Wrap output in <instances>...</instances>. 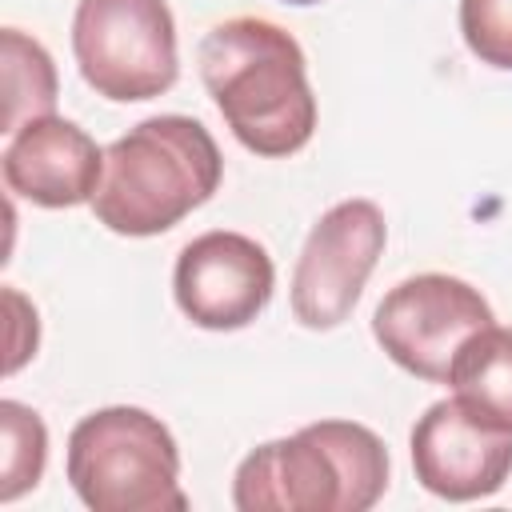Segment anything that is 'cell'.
Here are the masks:
<instances>
[{
    "label": "cell",
    "instance_id": "cell-5",
    "mask_svg": "<svg viewBox=\"0 0 512 512\" xmlns=\"http://www.w3.org/2000/svg\"><path fill=\"white\" fill-rule=\"evenodd\" d=\"M72 56L84 84L116 104H136L176 84V24L168 0H80Z\"/></svg>",
    "mask_w": 512,
    "mask_h": 512
},
{
    "label": "cell",
    "instance_id": "cell-10",
    "mask_svg": "<svg viewBox=\"0 0 512 512\" xmlns=\"http://www.w3.org/2000/svg\"><path fill=\"white\" fill-rule=\"evenodd\" d=\"M0 168L8 192L40 208H76L92 204L104 180V152L80 124L36 116L8 136Z\"/></svg>",
    "mask_w": 512,
    "mask_h": 512
},
{
    "label": "cell",
    "instance_id": "cell-15",
    "mask_svg": "<svg viewBox=\"0 0 512 512\" xmlns=\"http://www.w3.org/2000/svg\"><path fill=\"white\" fill-rule=\"evenodd\" d=\"M284 4H300L304 8V4H320V0H284Z\"/></svg>",
    "mask_w": 512,
    "mask_h": 512
},
{
    "label": "cell",
    "instance_id": "cell-6",
    "mask_svg": "<svg viewBox=\"0 0 512 512\" xmlns=\"http://www.w3.org/2000/svg\"><path fill=\"white\" fill-rule=\"evenodd\" d=\"M488 324V300L468 280L444 272L400 280L372 312V336L388 360L428 384H448L452 356L472 332Z\"/></svg>",
    "mask_w": 512,
    "mask_h": 512
},
{
    "label": "cell",
    "instance_id": "cell-2",
    "mask_svg": "<svg viewBox=\"0 0 512 512\" xmlns=\"http://www.w3.org/2000/svg\"><path fill=\"white\" fill-rule=\"evenodd\" d=\"M388 488L384 440L352 420H316L252 448L232 480L240 512H368Z\"/></svg>",
    "mask_w": 512,
    "mask_h": 512
},
{
    "label": "cell",
    "instance_id": "cell-3",
    "mask_svg": "<svg viewBox=\"0 0 512 512\" xmlns=\"http://www.w3.org/2000/svg\"><path fill=\"white\" fill-rule=\"evenodd\" d=\"M220 148L192 116H152L104 148L96 220L116 236H156L220 188Z\"/></svg>",
    "mask_w": 512,
    "mask_h": 512
},
{
    "label": "cell",
    "instance_id": "cell-13",
    "mask_svg": "<svg viewBox=\"0 0 512 512\" xmlns=\"http://www.w3.org/2000/svg\"><path fill=\"white\" fill-rule=\"evenodd\" d=\"M0 500L12 504L28 488H36L44 460H48V428L44 420L20 404V400H0Z\"/></svg>",
    "mask_w": 512,
    "mask_h": 512
},
{
    "label": "cell",
    "instance_id": "cell-4",
    "mask_svg": "<svg viewBox=\"0 0 512 512\" xmlns=\"http://www.w3.org/2000/svg\"><path fill=\"white\" fill-rule=\"evenodd\" d=\"M68 480L92 512H184L180 448L144 408L88 412L68 436Z\"/></svg>",
    "mask_w": 512,
    "mask_h": 512
},
{
    "label": "cell",
    "instance_id": "cell-7",
    "mask_svg": "<svg viewBox=\"0 0 512 512\" xmlns=\"http://www.w3.org/2000/svg\"><path fill=\"white\" fill-rule=\"evenodd\" d=\"M384 240L388 224L372 200L332 204L300 248L292 272V316L312 332L344 324L384 252Z\"/></svg>",
    "mask_w": 512,
    "mask_h": 512
},
{
    "label": "cell",
    "instance_id": "cell-8",
    "mask_svg": "<svg viewBox=\"0 0 512 512\" xmlns=\"http://www.w3.org/2000/svg\"><path fill=\"white\" fill-rule=\"evenodd\" d=\"M272 288V260L244 232H204L188 240L172 272V296L180 312L208 332L252 324L272 300Z\"/></svg>",
    "mask_w": 512,
    "mask_h": 512
},
{
    "label": "cell",
    "instance_id": "cell-14",
    "mask_svg": "<svg viewBox=\"0 0 512 512\" xmlns=\"http://www.w3.org/2000/svg\"><path fill=\"white\" fill-rule=\"evenodd\" d=\"M460 36L480 64L512 72V0H460Z\"/></svg>",
    "mask_w": 512,
    "mask_h": 512
},
{
    "label": "cell",
    "instance_id": "cell-1",
    "mask_svg": "<svg viewBox=\"0 0 512 512\" xmlns=\"http://www.w3.org/2000/svg\"><path fill=\"white\" fill-rule=\"evenodd\" d=\"M200 80L232 136L256 156H292L316 132L304 52L272 20L232 16L200 40Z\"/></svg>",
    "mask_w": 512,
    "mask_h": 512
},
{
    "label": "cell",
    "instance_id": "cell-11",
    "mask_svg": "<svg viewBox=\"0 0 512 512\" xmlns=\"http://www.w3.org/2000/svg\"><path fill=\"white\" fill-rule=\"evenodd\" d=\"M452 396L480 420L512 432V328L472 332L448 368Z\"/></svg>",
    "mask_w": 512,
    "mask_h": 512
},
{
    "label": "cell",
    "instance_id": "cell-12",
    "mask_svg": "<svg viewBox=\"0 0 512 512\" xmlns=\"http://www.w3.org/2000/svg\"><path fill=\"white\" fill-rule=\"evenodd\" d=\"M4 132L12 136L20 124L36 116H52L56 108V68L40 40L20 28H4Z\"/></svg>",
    "mask_w": 512,
    "mask_h": 512
},
{
    "label": "cell",
    "instance_id": "cell-9",
    "mask_svg": "<svg viewBox=\"0 0 512 512\" xmlns=\"http://www.w3.org/2000/svg\"><path fill=\"white\" fill-rule=\"evenodd\" d=\"M416 480L440 500H480L512 472V432L480 420L456 396L436 400L412 428Z\"/></svg>",
    "mask_w": 512,
    "mask_h": 512
}]
</instances>
